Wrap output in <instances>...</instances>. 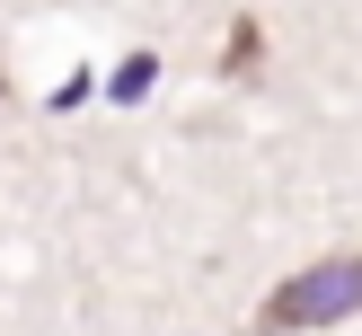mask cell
<instances>
[{
  "label": "cell",
  "instance_id": "7a4b0ae2",
  "mask_svg": "<svg viewBox=\"0 0 362 336\" xmlns=\"http://www.w3.org/2000/svg\"><path fill=\"white\" fill-rule=\"evenodd\" d=\"M247 62H265V35H257V18H239V45H230V71H247Z\"/></svg>",
  "mask_w": 362,
  "mask_h": 336
},
{
  "label": "cell",
  "instance_id": "3957f363",
  "mask_svg": "<svg viewBox=\"0 0 362 336\" xmlns=\"http://www.w3.org/2000/svg\"><path fill=\"white\" fill-rule=\"evenodd\" d=\"M141 88H151V53H133V62L115 71V98H141Z\"/></svg>",
  "mask_w": 362,
  "mask_h": 336
},
{
  "label": "cell",
  "instance_id": "6da1fadb",
  "mask_svg": "<svg viewBox=\"0 0 362 336\" xmlns=\"http://www.w3.org/2000/svg\"><path fill=\"white\" fill-rule=\"evenodd\" d=\"M336 318H362V248H345V257H318V265H300V274H283L274 292H265L257 328L300 336V328H336Z\"/></svg>",
  "mask_w": 362,
  "mask_h": 336
}]
</instances>
